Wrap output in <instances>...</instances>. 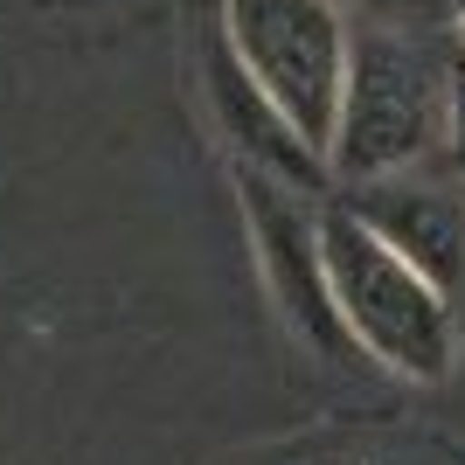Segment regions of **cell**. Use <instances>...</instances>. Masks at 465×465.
I'll return each mask as SVG.
<instances>
[{
  "label": "cell",
  "instance_id": "1",
  "mask_svg": "<svg viewBox=\"0 0 465 465\" xmlns=\"http://www.w3.org/2000/svg\"><path fill=\"white\" fill-rule=\"evenodd\" d=\"M320 251H327V285L341 320H348L354 354L382 361L403 382H445L459 369L451 292L430 285L396 243H382L348 202L320 209Z\"/></svg>",
  "mask_w": 465,
  "mask_h": 465
},
{
  "label": "cell",
  "instance_id": "2",
  "mask_svg": "<svg viewBox=\"0 0 465 465\" xmlns=\"http://www.w3.org/2000/svg\"><path fill=\"white\" fill-rule=\"evenodd\" d=\"M215 35L230 42V56L251 70L257 91L292 118V133L327 160L354 63V28L341 0H223Z\"/></svg>",
  "mask_w": 465,
  "mask_h": 465
},
{
  "label": "cell",
  "instance_id": "3",
  "mask_svg": "<svg viewBox=\"0 0 465 465\" xmlns=\"http://www.w3.org/2000/svg\"><path fill=\"white\" fill-rule=\"evenodd\" d=\"M445 139V63L424 56L410 28L369 21L354 28V63H348V104L333 133V181H375L403 174Z\"/></svg>",
  "mask_w": 465,
  "mask_h": 465
},
{
  "label": "cell",
  "instance_id": "4",
  "mask_svg": "<svg viewBox=\"0 0 465 465\" xmlns=\"http://www.w3.org/2000/svg\"><path fill=\"white\" fill-rule=\"evenodd\" d=\"M236 209H243V236H251L264 299L278 306L292 341H306L320 361H354L348 320L333 306L327 285V251H320V215L306 209V188L264 174V167H236Z\"/></svg>",
  "mask_w": 465,
  "mask_h": 465
},
{
  "label": "cell",
  "instance_id": "5",
  "mask_svg": "<svg viewBox=\"0 0 465 465\" xmlns=\"http://www.w3.org/2000/svg\"><path fill=\"white\" fill-rule=\"evenodd\" d=\"M202 104H209V125L230 146L236 167H264V174L292 181V188H306V194H327V181H333L327 160L292 133V118L251 84V70L230 56V42L215 35V28L202 42Z\"/></svg>",
  "mask_w": 465,
  "mask_h": 465
},
{
  "label": "cell",
  "instance_id": "6",
  "mask_svg": "<svg viewBox=\"0 0 465 465\" xmlns=\"http://www.w3.org/2000/svg\"><path fill=\"white\" fill-rule=\"evenodd\" d=\"M348 209L369 223L382 243L417 264L430 285H445L451 299L465 292V188L451 181H424V174H375V181H354Z\"/></svg>",
  "mask_w": 465,
  "mask_h": 465
},
{
  "label": "cell",
  "instance_id": "7",
  "mask_svg": "<svg viewBox=\"0 0 465 465\" xmlns=\"http://www.w3.org/2000/svg\"><path fill=\"white\" fill-rule=\"evenodd\" d=\"M369 21H389V28H424V21H438V15H451L459 0H354Z\"/></svg>",
  "mask_w": 465,
  "mask_h": 465
},
{
  "label": "cell",
  "instance_id": "8",
  "mask_svg": "<svg viewBox=\"0 0 465 465\" xmlns=\"http://www.w3.org/2000/svg\"><path fill=\"white\" fill-rule=\"evenodd\" d=\"M451 21H459V49H465V0H459V7H451Z\"/></svg>",
  "mask_w": 465,
  "mask_h": 465
}]
</instances>
